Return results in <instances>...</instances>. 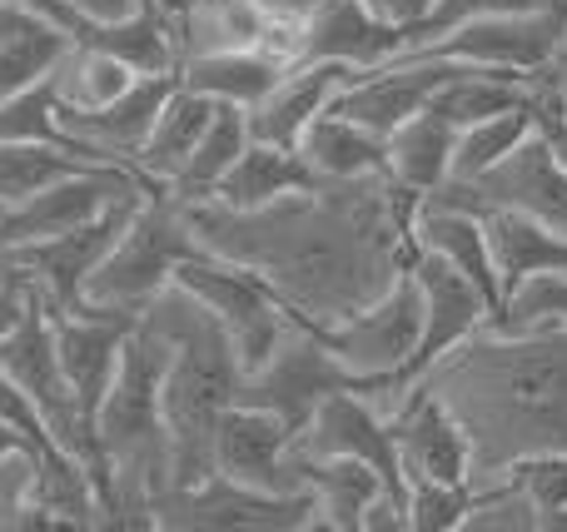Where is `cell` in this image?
<instances>
[{"label":"cell","mask_w":567,"mask_h":532,"mask_svg":"<svg viewBox=\"0 0 567 532\" xmlns=\"http://www.w3.org/2000/svg\"><path fill=\"white\" fill-rule=\"evenodd\" d=\"M179 209L209 254L265 274L289 314L319 328L349 319L409 269V225L419 199L393 179H319L313 189H299L255 215L219 205Z\"/></svg>","instance_id":"obj_1"},{"label":"cell","mask_w":567,"mask_h":532,"mask_svg":"<svg viewBox=\"0 0 567 532\" xmlns=\"http://www.w3.org/2000/svg\"><path fill=\"white\" fill-rule=\"evenodd\" d=\"M473 448V483L533 453H567V328L483 324L419 378Z\"/></svg>","instance_id":"obj_2"},{"label":"cell","mask_w":567,"mask_h":532,"mask_svg":"<svg viewBox=\"0 0 567 532\" xmlns=\"http://www.w3.org/2000/svg\"><path fill=\"white\" fill-rule=\"evenodd\" d=\"M165 358L169 344L150 319H135L125 348H120L115 378H110L105 398L95 414V448L100 468L110 483V513L105 528H155L150 523V503L175 483V463H169V428H165Z\"/></svg>","instance_id":"obj_3"},{"label":"cell","mask_w":567,"mask_h":532,"mask_svg":"<svg viewBox=\"0 0 567 532\" xmlns=\"http://www.w3.org/2000/svg\"><path fill=\"white\" fill-rule=\"evenodd\" d=\"M140 319L165 334V428H169V463H175V483L185 488L215 473V428L229 404L245 398V368L235 358L225 324L209 314L199 299H189L179 284H169Z\"/></svg>","instance_id":"obj_4"},{"label":"cell","mask_w":567,"mask_h":532,"mask_svg":"<svg viewBox=\"0 0 567 532\" xmlns=\"http://www.w3.org/2000/svg\"><path fill=\"white\" fill-rule=\"evenodd\" d=\"M199 239L189 229L185 209L165 195V189H150L135 205L130 225L115 234L110 254L95 264L85 284V304L90 309H115V314H145L169 284H175V269L189 254H199Z\"/></svg>","instance_id":"obj_5"},{"label":"cell","mask_w":567,"mask_h":532,"mask_svg":"<svg viewBox=\"0 0 567 532\" xmlns=\"http://www.w3.org/2000/svg\"><path fill=\"white\" fill-rule=\"evenodd\" d=\"M419 328H423V294H419V284H413V274L403 269L379 299L353 309L349 319L319 324L313 334L329 344V354L339 358L353 378L369 384V398L393 418V408H399L403 394H409V388H403V374H409Z\"/></svg>","instance_id":"obj_6"},{"label":"cell","mask_w":567,"mask_h":532,"mask_svg":"<svg viewBox=\"0 0 567 532\" xmlns=\"http://www.w3.org/2000/svg\"><path fill=\"white\" fill-rule=\"evenodd\" d=\"M567 35V0L528 10H478V15L458 20V25L439 30V35L403 45V55H433V60H458V65L503 70V75H538L553 65Z\"/></svg>","instance_id":"obj_7"},{"label":"cell","mask_w":567,"mask_h":532,"mask_svg":"<svg viewBox=\"0 0 567 532\" xmlns=\"http://www.w3.org/2000/svg\"><path fill=\"white\" fill-rule=\"evenodd\" d=\"M175 284L185 289L189 299H199V304L225 324L245 374H255V368L275 354L279 334L293 319L289 304L275 294V284H269L265 274H255L249 264H235V259L209 254V249L189 254L185 264L175 269Z\"/></svg>","instance_id":"obj_8"},{"label":"cell","mask_w":567,"mask_h":532,"mask_svg":"<svg viewBox=\"0 0 567 532\" xmlns=\"http://www.w3.org/2000/svg\"><path fill=\"white\" fill-rule=\"evenodd\" d=\"M419 205L473 209V215L513 209V215H528L538 225L567 229V165L558 149H553V139L533 125V135L518 149H508L493 169H483L478 179H443Z\"/></svg>","instance_id":"obj_9"},{"label":"cell","mask_w":567,"mask_h":532,"mask_svg":"<svg viewBox=\"0 0 567 532\" xmlns=\"http://www.w3.org/2000/svg\"><path fill=\"white\" fill-rule=\"evenodd\" d=\"M155 528H185V532H293L319 528L309 488L303 493H265V488L235 483L225 473H209L199 483L165 488L150 503Z\"/></svg>","instance_id":"obj_10"},{"label":"cell","mask_w":567,"mask_h":532,"mask_svg":"<svg viewBox=\"0 0 567 532\" xmlns=\"http://www.w3.org/2000/svg\"><path fill=\"white\" fill-rule=\"evenodd\" d=\"M145 195H150V189H145ZM145 195L115 199L110 209H100L95 219L65 229V234H50V239L16 244V249H0V259H6V264H16L20 274L30 279V289L45 299L50 314H75V309H85V284H90V274H95V264L110 254L115 234L130 225V215H135V205Z\"/></svg>","instance_id":"obj_11"},{"label":"cell","mask_w":567,"mask_h":532,"mask_svg":"<svg viewBox=\"0 0 567 532\" xmlns=\"http://www.w3.org/2000/svg\"><path fill=\"white\" fill-rule=\"evenodd\" d=\"M339 388L369 394V384L353 378L303 319H289V328H284L279 344H275V354H269L255 374H245V404L269 408V414H279L284 424L299 434V428L309 424L313 408H319L329 394H339Z\"/></svg>","instance_id":"obj_12"},{"label":"cell","mask_w":567,"mask_h":532,"mask_svg":"<svg viewBox=\"0 0 567 532\" xmlns=\"http://www.w3.org/2000/svg\"><path fill=\"white\" fill-rule=\"evenodd\" d=\"M145 189H155V185H150L140 169H130V165H75L70 175L50 179V185L35 189L30 199L0 209V249L65 234V229L95 219L100 209H110L115 199L145 195Z\"/></svg>","instance_id":"obj_13"},{"label":"cell","mask_w":567,"mask_h":532,"mask_svg":"<svg viewBox=\"0 0 567 532\" xmlns=\"http://www.w3.org/2000/svg\"><path fill=\"white\" fill-rule=\"evenodd\" d=\"M293 453L303 458H353L369 463L389 483V493L403 498L399 444H393V418L359 388H339L309 414V424L293 434Z\"/></svg>","instance_id":"obj_14"},{"label":"cell","mask_w":567,"mask_h":532,"mask_svg":"<svg viewBox=\"0 0 567 532\" xmlns=\"http://www.w3.org/2000/svg\"><path fill=\"white\" fill-rule=\"evenodd\" d=\"M409 274L423 294V328H419V344H413L403 388H419V378L429 374L443 354H453L463 338H473L483 324H493V304L478 294V284H468L458 269L443 264L429 249H413L409 254Z\"/></svg>","instance_id":"obj_15"},{"label":"cell","mask_w":567,"mask_h":532,"mask_svg":"<svg viewBox=\"0 0 567 532\" xmlns=\"http://www.w3.org/2000/svg\"><path fill=\"white\" fill-rule=\"evenodd\" d=\"M169 90H175V75H140L125 95L100 109H55L60 139H65V149L75 159L135 169V155H140V145H145V135H150V125H155Z\"/></svg>","instance_id":"obj_16"},{"label":"cell","mask_w":567,"mask_h":532,"mask_svg":"<svg viewBox=\"0 0 567 532\" xmlns=\"http://www.w3.org/2000/svg\"><path fill=\"white\" fill-rule=\"evenodd\" d=\"M458 60H433V55H389L383 65L359 70L349 85L339 90L333 109L349 119H359L373 135H393L409 115H419L453 75H458Z\"/></svg>","instance_id":"obj_17"},{"label":"cell","mask_w":567,"mask_h":532,"mask_svg":"<svg viewBox=\"0 0 567 532\" xmlns=\"http://www.w3.org/2000/svg\"><path fill=\"white\" fill-rule=\"evenodd\" d=\"M135 314H115V309H75V314H50V334H55V358L65 388L80 408V424L95 434V414L105 398L110 378H115L120 348H125Z\"/></svg>","instance_id":"obj_18"},{"label":"cell","mask_w":567,"mask_h":532,"mask_svg":"<svg viewBox=\"0 0 567 532\" xmlns=\"http://www.w3.org/2000/svg\"><path fill=\"white\" fill-rule=\"evenodd\" d=\"M215 473L265 493H303L293 473V428L259 404H229L215 428Z\"/></svg>","instance_id":"obj_19"},{"label":"cell","mask_w":567,"mask_h":532,"mask_svg":"<svg viewBox=\"0 0 567 532\" xmlns=\"http://www.w3.org/2000/svg\"><path fill=\"white\" fill-rule=\"evenodd\" d=\"M393 444H399L403 483H473L468 434L423 384L409 388V398L393 408Z\"/></svg>","instance_id":"obj_20"},{"label":"cell","mask_w":567,"mask_h":532,"mask_svg":"<svg viewBox=\"0 0 567 532\" xmlns=\"http://www.w3.org/2000/svg\"><path fill=\"white\" fill-rule=\"evenodd\" d=\"M353 75H359V70L339 65V60H299V65H289L275 85H269V95L259 100L255 109H245L249 139L293 149V139L303 135V125H309L313 115H323Z\"/></svg>","instance_id":"obj_21"},{"label":"cell","mask_w":567,"mask_h":532,"mask_svg":"<svg viewBox=\"0 0 567 532\" xmlns=\"http://www.w3.org/2000/svg\"><path fill=\"white\" fill-rule=\"evenodd\" d=\"M389 55H399V30L373 15L369 0H313L303 10V60L373 70Z\"/></svg>","instance_id":"obj_22"},{"label":"cell","mask_w":567,"mask_h":532,"mask_svg":"<svg viewBox=\"0 0 567 532\" xmlns=\"http://www.w3.org/2000/svg\"><path fill=\"white\" fill-rule=\"evenodd\" d=\"M413 249H429L443 264H453L468 284H478V294L493 304V319L503 309V284H498V264H493V244L483 215L473 209H449V205H419L409 225Z\"/></svg>","instance_id":"obj_23"},{"label":"cell","mask_w":567,"mask_h":532,"mask_svg":"<svg viewBox=\"0 0 567 532\" xmlns=\"http://www.w3.org/2000/svg\"><path fill=\"white\" fill-rule=\"evenodd\" d=\"M313 169L299 159V149L289 145H265V139H249L239 149V159L219 175L215 195L199 199V205H219V209H239V215H255V209H269L279 199L299 195V189H313Z\"/></svg>","instance_id":"obj_24"},{"label":"cell","mask_w":567,"mask_h":532,"mask_svg":"<svg viewBox=\"0 0 567 532\" xmlns=\"http://www.w3.org/2000/svg\"><path fill=\"white\" fill-rule=\"evenodd\" d=\"M299 159L313 169V179L323 185H349V179H389V149L383 135L363 129L359 119L339 115V109H323L303 125V135L293 139Z\"/></svg>","instance_id":"obj_25"},{"label":"cell","mask_w":567,"mask_h":532,"mask_svg":"<svg viewBox=\"0 0 567 532\" xmlns=\"http://www.w3.org/2000/svg\"><path fill=\"white\" fill-rule=\"evenodd\" d=\"M453 135H458V125L429 100V105H423L419 115L403 119L393 135H383V149H389V179L399 189H409L413 199L433 195L453 169Z\"/></svg>","instance_id":"obj_26"},{"label":"cell","mask_w":567,"mask_h":532,"mask_svg":"<svg viewBox=\"0 0 567 532\" xmlns=\"http://www.w3.org/2000/svg\"><path fill=\"white\" fill-rule=\"evenodd\" d=\"M293 473H299V483L309 488L319 528H339V532H363L369 503L379 493H389V483H383L369 463H353V458H303V453H293Z\"/></svg>","instance_id":"obj_27"},{"label":"cell","mask_w":567,"mask_h":532,"mask_svg":"<svg viewBox=\"0 0 567 532\" xmlns=\"http://www.w3.org/2000/svg\"><path fill=\"white\" fill-rule=\"evenodd\" d=\"M215 100H205V95H195V90H185L175 80V90L165 95V105H159V115H155V125H150V135H145V145H140V155H135V169L150 179L155 189H169V179L185 169V159L195 155V145H199V135L209 129V119H215Z\"/></svg>","instance_id":"obj_28"},{"label":"cell","mask_w":567,"mask_h":532,"mask_svg":"<svg viewBox=\"0 0 567 532\" xmlns=\"http://www.w3.org/2000/svg\"><path fill=\"white\" fill-rule=\"evenodd\" d=\"M483 229H488L503 294L533 274H567V229L538 225V219L513 215V209H488Z\"/></svg>","instance_id":"obj_29"},{"label":"cell","mask_w":567,"mask_h":532,"mask_svg":"<svg viewBox=\"0 0 567 532\" xmlns=\"http://www.w3.org/2000/svg\"><path fill=\"white\" fill-rule=\"evenodd\" d=\"M279 75H284V65H275L259 50H199V55L179 60V70H175V80L185 90L215 100V105H235V109H255Z\"/></svg>","instance_id":"obj_30"},{"label":"cell","mask_w":567,"mask_h":532,"mask_svg":"<svg viewBox=\"0 0 567 532\" xmlns=\"http://www.w3.org/2000/svg\"><path fill=\"white\" fill-rule=\"evenodd\" d=\"M135 80H140V70L130 60H120L115 50L90 45V40H70L65 55L45 75V85H50L55 109H100L125 95Z\"/></svg>","instance_id":"obj_31"},{"label":"cell","mask_w":567,"mask_h":532,"mask_svg":"<svg viewBox=\"0 0 567 532\" xmlns=\"http://www.w3.org/2000/svg\"><path fill=\"white\" fill-rule=\"evenodd\" d=\"M245 145H249V119H245V109L219 105L215 119H209V129L199 135L195 155H189L185 169L169 179L165 195L175 199V205H199V199H209V195H215V185H219V175L235 165Z\"/></svg>","instance_id":"obj_32"},{"label":"cell","mask_w":567,"mask_h":532,"mask_svg":"<svg viewBox=\"0 0 567 532\" xmlns=\"http://www.w3.org/2000/svg\"><path fill=\"white\" fill-rule=\"evenodd\" d=\"M533 125H538V115H533V95L513 109H498V115H483V119H473V125H458V135H453L449 179H478L483 169H493L508 149H518L523 139L533 135Z\"/></svg>","instance_id":"obj_33"},{"label":"cell","mask_w":567,"mask_h":532,"mask_svg":"<svg viewBox=\"0 0 567 532\" xmlns=\"http://www.w3.org/2000/svg\"><path fill=\"white\" fill-rule=\"evenodd\" d=\"M65 45L70 35L60 25H50V20H30L25 30L0 40V105L35 90L55 70V60L65 55Z\"/></svg>","instance_id":"obj_34"},{"label":"cell","mask_w":567,"mask_h":532,"mask_svg":"<svg viewBox=\"0 0 567 532\" xmlns=\"http://www.w3.org/2000/svg\"><path fill=\"white\" fill-rule=\"evenodd\" d=\"M75 165H90V159H75L70 149L40 145V139H0V209L30 199L35 189L70 175Z\"/></svg>","instance_id":"obj_35"},{"label":"cell","mask_w":567,"mask_h":532,"mask_svg":"<svg viewBox=\"0 0 567 532\" xmlns=\"http://www.w3.org/2000/svg\"><path fill=\"white\" fill-rule=\"evenodd\" d=\"M498 478L523 488L538 513V532H567V453H533L508 463Z\"/></svg>","instance_id":"obj_36"},{"label":"cell","mask_w":567,"mask_h":532,"mask_svg":"<svg viewBox=\"0 0 567 532\" xmlns=\"http://www.w3.org/2000/svg\"><path fill=\"white\" fill-rule=\"evenodd\" d=\"M493 324L503 328H567V274H533L503 294Z\"/></svg>","instance_id":"obj_37"},{"label":"cell","mask_w":567,"mask_h":532,"mask_svg":"<svg viewBox=\"0 0 567 532\" xmlns=\"http://www.w3.org/2000/svg\"><path fill=\"white\" fill-rule=\"evenodd\" d=\"M473 503V483H403L409 532H453Z\"/></svg>","instance_id":"obj_38"},{"label":"cell","mask_w":567,"mask_h":532,"mask_svg":"<svg viewBox=\"0 0 567 532\" xmlns=\"http://www.w3.org/2000/svg\"><path fill=\"white\" fill-rule=\"evenodd\" d=\"M140 6H145V0H60V10L70 15V30H75V40H85L95 25H110V20L135 15Z\"/></svg>","instance_id":"obj_39"},{"label":"cell","mask_w":567,"mask_h":532,"mask_svg":"<svg viewBox=\"0 0 567 532\" xmlns=\"http://www.w3.org/2000/svg\"><path fill=\"white\" fill-rule=\"evenodd\" d=\"M478 10H493V0H439V6H433V10H429V20H419V25H413V30H403L399 50H403V45H419V40L439 35V30L458 25V20L478 15Z\"/></svg>","instance_id":"obj_40"},{"label":"cell","mask_w":567,"mask_h":532,"mask_svg":"<svg viewBox=\"0 0 567 532\" xmlns=\"http://www.w3.org/2000/svg\"><path fill=\"white\" fill-rule=\"evenodd\" d=\"M30 299H35V289H30V279L20 274L16 264H6V259H0V338H6L10 328H16L20 319H25Z\"/></svg>","instance_id":"obj_41"},{"label":"cell","mask_w":567,"mask_h":532,"mask_svg":"<svg viewBox=\"0 0 567 532\" xmlns=\"http://www.w3.org/2000/svg\"><path fill=\"white\" fill-rule=\"evenodd\" d=\"M533 115H538V129L553 139V149L563 155L567 165V115L558 109V100H553V90L543 85V75H533Z\"/></svg>","instance_id":"obj_42"},{"label":"cell","mask_w":567,"mask_h":532,"mask_svg":"<svg viewBox=\"0 0 567 532\" xmlns=\"http://www.w3.org/2000/svg\"><path fill=\"white\" fill-rule=\"evenodd\" d=\"M369 6H373V15L389 20V25L399 30V40H403V30H413L419 20H429V10L439 6V0H369Z\"/></svg>","instance_id":"obj_43"},{"label":"cell","mask_w":567,"mask_h":532,"mask_svg":"<svg viewBox=\"0 0 567 532\" xmlns=\"http://www.w3.org/2000/svg\"><path fill=\"white\" fill-rule=\"evenodd\" d=\"M538 75H543V85L553 90V100H558V109L567 115V35H563L558 55H553V65H548V70H538Z\"/></svg>","instance_id":"obj_44"},{"label":"cell","mask_w":567,"mask_h":532,"mask_svg":"<svg viewBox=\"0 0 567 532\" xmlns=\"http://www.w3.org/2000/svg\"><path fill=\"white\" fill-rule=\"evenodd\" d=\"M30 20H40L35 10H25L20 0H0V40L6 35H16V30H25Z\"/></svg>","instance_id":"obj_45"},{"label":"cell","mask_w":567,"mask_h":532,"mask_svg":"<svg viewBox=\"0 0 567 532\" xmlns=\"http://www.w3.org/2000/svg\"><path fill=\"white\" fill-rule=\"evenodd\" d=\"M528 6H553V0H493V10H528Z\"/></svg>","instance_id":"obj_46"},{"label":"cell","mask_w":567,"mask_h":532,"mask_svg":"<svg viewBox=\"0 0 567 532\" xmlns=\"http://www.w3.org/2000/svg\"><path fill=\"white\" fill-rule=\"evenodd\" d=\"M259 6H269V10H309L313 0H259Z\"/></svg>","instance_id":"obj_47"},{"label":"cell","mask_w":567,"mask_h":532,"mask_svg":"<svg viewBox=\"0 0 567 532\" xmlns=\"http://www.w3.org/2000/svg\"><path fill=\"white\" fill-rule=\"evenodd\" d=\"M159 6H165V10H169V15H185V10L205 6V0H159Z\"/></svg>","instance_id":"obj_48"}]
</instances>
